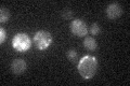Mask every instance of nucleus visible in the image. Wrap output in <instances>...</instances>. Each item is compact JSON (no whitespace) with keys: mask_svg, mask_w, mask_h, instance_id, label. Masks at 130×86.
<instances>
[{"mask_svg":"<svg viewBox=\"0 0 130 86\" xmlns=\"http://www.w3.org/2000/svg\"><path fill=\"white\" fill-rule=\"evenodd\" d=\"M78 72L80 76L85 80L92 79L98 70V60L94 56L86 55L78 63Z\"/></svg>","mask_w":130,"mask_h":86,"instance_id":"nucleus-1","label":"nucleus"},{"mask_svg":"<svg viewBox=\"0 0 130 86\" xmlns=\"http://www.w3.org/2000/svg\"><path fill=\"white\" fill-rule=\"evenodd\" d=\"M12 46L15 51L20 53H25L31 46V40L30 37L25 32H19L13 37L12 40Z\"/></svg>","mask_w":130,"mask_h":86,"instance_id":"nucleus-2","label":"nucleus"},{"mask_svg":"<svg viewBox=\"0 0 130 86\" xmlns=\"http://www.w3.org/2000/svg\"><path fill=\"white\" fill-rule=\"evenodd\" d=\"M32 43L35 47L39 51H44L51 45L52 43V36L50 32L46 30H39L35 34L32 38Z\"/></svg>","mask_w":130,"mask_h":86,"instance_id":"nucleus-3","label":"nucleus"},{"mask_svg":"<svg viewBox=\"0 0 130 86\" xmlns=\"http://www.w3.org/2000/svg\"><path fill=\"white\" fill-rule=\"evenodd\" d=\"M71 31L73 35H75L76 37H79V38H83V37H86L88 34V27L87 24L84 22L83 19L76 18L71 23Z\"/></svg>","mask_w":130,"mask_h":86,"instance_id":"nucleus-4","label":"nucleus"},{"mask_svg":"<svg viewBox=\"0 0 130 86\" xmlns=\"http://www.w3.org/2000/svg\"><path fill=\"white\" fill-rule=\"evenodd\" d=\"M123 14V8L119 3L113 2L109 3L106 8V16L109 19H117Z\"/></svg>","mask_w":130,"mask_h":86,"instance_id":"nucleus-5","label":"nucleus"},{"mask_svg":"<svg viewBox=\"0 0 130 86\" xmlns=\"http://www.w3.org/2000/svg\"><path fill=\"white\" fill-rule=\"evenodd\" d=\"M26 68H27L26 61L21 58L14 59L11 64V71L16 75H20V74H22V73H24L26 71Z\"/></svg>","mask_w":130,"mask_h":86,"instance_id":"nucleus-6","label":"nucleus"},{"mask_svg":"<svg viewBox=\"0 0 130 86\" xmlns=\"http://www.w3.org/2000/svg\"><path fill=\"white\" fill-rule=\"evenodd\" d=\"M84 46H85V48H86V50L91 51V52L94 51V50H96V47H98L96 40L93 38V37H91V36L86 37V38H85V40H84Z\"/></svg>","mask_w":130,"mask_h":86,"instance_id":"nucleus-7","label":"nucleus"},{"mask_svg":"<svg viewBox=\"0 0 130 86\" xmlns=\"http://www.w3.org/2000/svg\"><path fill=\"white\" fill-rule=\"evenodd\" d=\"M10 18V11L9 9H7L6 7H1V10H0V22L2 24L7 23Z\"/></svg>","mask_w":130,"mask_h":86,"instance_id":"nucleus-8","label":"nucleus"},{"mask_svg":"<svg viewBox=\"0 0 130 86\" xmlns=\"http://www.w3.org/2000/svg\"><path fill=\"white\" fill-rule=\"evenodd\" d=\"M66 57L73 64L77 63V60H78V54H77L76 50H74V48H70V50L66 52Z\"/></svg>","mask_w":130,"mask_h":86,"instance_id":"nucleus-9","label":"nucleus"},{"mask_svg":"<svg viewBox=\"0 0 130 86\" xmlns=\"http://www.w3.org/2000/svg\"><path fill=\"white\" fill-rule=\"evenodd\" d=\"M90 32H91V35H93V36L100 35V32H101V26L98 23H93L92 25H91V27H90Z\"/></svg>","mask_w":130,"mask_h":86,"instance_id":"nucleus-10","label":"nucleus"},{"mask_svg":"<svg viewBox=\"0 0 130 86\" xmlns=\"http://www.w3.org/2000/svg\"><path fill=\"white\" fill-rule=\"evenodd\" d=\"M73 16H74V12L71 9H65L62 12V17L64 19H71V18H73Z\"/></svg>","mask_w":130,"mask_h":86,"instance_id":"nucleus-11","label":"nucleus"},{"mask_svg":"<svg viewBox=\"0 0 130 86\" xmlns=\"http://www.w3.org/2000/svg\"><path fill=\"white\" fill-rule=\"evenodd\" d=\"M7 40V31L5 28H0V43H3Z\"/></svg>","mask_w":130,"mask_h":86,"instance_id":"nucleus-12","label":"nucleus"}]
</instances>
